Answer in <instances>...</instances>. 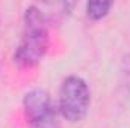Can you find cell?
I'll use <instances>...</instances> for the list:
<instances>
[{
  "mask_svg": "<svg viewBox=\"0 0 130 128\" xmlns=\"http://www.w3.org/2000/svg\"><path fill=\"white\" fill-rule=\"evenodd\" d=\"M23 109L29 128H61L59 113L50 94L44 89H32L23 98Z\"/></svg>",
  "mask_w": 130,
  "mask_h": 128,
  "instance_id": "3957f363",
  "label": "cell"
},
{
  "mask_svg": "<svg viewBox=\"0 0 130 128\" xmlns=\"http://www.w3.org/2000/svg\"><path fill=\"white\" fill-rule=\"evenodd\" d=\"M120 89L124 96L130 98V51L124 56L120 68Z\"/></svg>",
  "mask_w": 130,
  "mask_h": 128,
  "instance_id": "5b68a950",
  "label": "cell"
},
{
  "mask_svg": "<svg viewBox=\"0 0 130 128\" xmlns=\"http://www.w3.org/2000/svg\"><path fill=\"white\" fill-rule=\"evenodd\" d=\"M112 8V2H88L86 3V17L92 21L103 20Z\"/></svg>",
  "mask_w": 130,
  "mask_h": 128,
  "instance_id": "277c9868",
  "label": "cell"
},
{
  "mask_svg": "<svg viewBox=\"0 0 130 128\" xmlns=\"http://www.w3.org/2000/svg\"><path fill=\"white\" fill-rule=\"evenodd\" d=\"M48 48V26L44 12L29 6L23 17V33L14 51V62L21 68H33L41 62Z\"/></svg>",
  "mask_w": 130,
  "mask_h": 128,
  "instance_id": "6da1fadb",
  "label": "cell"
},
{
  "mask_svg": "<svg viewBox=\"0 0 130 128\" xmlns=\"http://www.w3.org/2000/svg\"><path fill=\"white\" fill-rule=\"evenodd\" d=\"M91 105V91L88 83L79 75H68L59 88L58 112L71 124L82 122Z\"/></svg>",
  "mask_w": 130,
  "mask_h": 128,
  "instance_id": "7a4b0ae2",
  "label": "cell"
}]
</instances>
